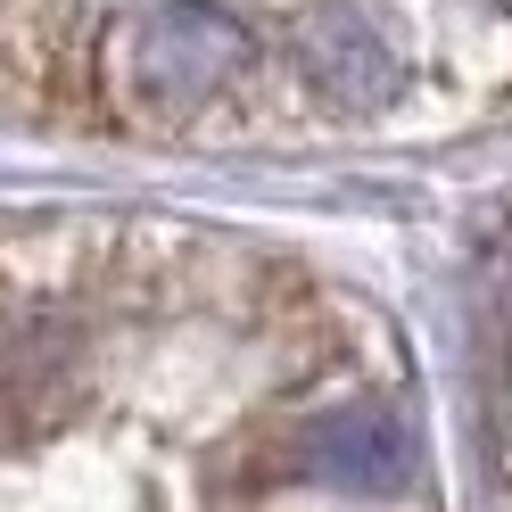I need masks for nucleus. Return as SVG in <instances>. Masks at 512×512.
Listing matches in <instances>:
<instances>
[{
  "label": "nucleus",
  "mask_w": 512,
  "mask_h": 512,
  "mask_svg": "<svg viewBox=\"0 0 512 512\" xmlns=\"http://www.w3.org/2000/svg\"><path fill=\"white\" fill-rule=\"evenodd\" d=\"M273 463H281V488L290 479H323V488H347V496H389L413 463V446L389 413L356 405V413H323L306 430H281Z\"/></svg>",
  "instance_id": "nucleus-1"
},
{
  "label": "nucleus",
  "mask_w": 512,
  "mask_h": 512,
  "mask_svg": "<svg viewBox=\"0 0 512 512\" xmlns=\"http://www.w3.org/2000/svg\"><path fill=\"white\" fill-rule=\"evenodd\" d=\"M240 67H248V42L223 17H166L133 42V100L190 108V100H215V83Z\"/></svg>",
  "instance_id": "nucleus-2"
},
{
  "label": "nucleus",
  "mask_w": 512,
  "mask_h": 512,
  "mask_svg": "<svg viewBox=\"0 0 512 512\" xmlns=\"http://www.w3.org/2000/svg\"><path fill=\"white\" fill-rule=\"evenodd\" d=\"M298 67L323 83L331 100H389L397 91L389 50H380L372 34H356V25H306L298 34Z\"/></svg>",
  "instance_id": "nucleus-3"
}]
</instances>
